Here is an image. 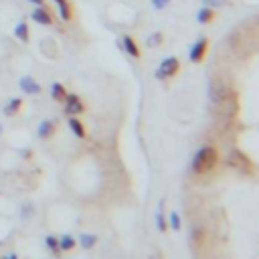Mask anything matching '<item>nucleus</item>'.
<instances>
[{
  "mask_svg": "<svg viewBox=\"0 0 259 259\" xmlns=\"http://www.w3.org/2000/svg\"><path fill=\"white\" fill-rule=\"evenodd\" d=\"M63 112L67 116H81L85 112V103L77 93H67L65 101H63Z\"/></svg>",
  "mask_w": 259,
  "mask_h": 259,
  "instance_id": "obj_4",
  "label": "nucleus"
},
{
  "mask_svg": "<svg viewBox=\"0 0 259 259\" xmlns=\"http://www.w3.org/2000/svg\"><path fill=\"white\" fill-rule=\"evenodd\" d=\"M3 259H19V255H17V253H9V255H5Z\"/></svg>",
  "mask_w": 259,
  "mask_h": 259,
  "instance_id": "obj_24",
  "label": "nucleus"
},
{
  "mask_svg": "<svg viewBox=\"0 0 259 259\" xmlns=\"http://www.w3.org/2000/svg\"><path fill=\"white\" fill-rule=\"evenodd\" d=\"M31 19L37 25H43V27H53L55 25V19H53V15H51V11L47 7H35L33 13H31Z\"/></svg>",
  "mask_w": 259,
  "mask_h": 259,
  "instance_id": "obj_5",
  "label": "nucleus"
},
{
  "mask_svg": "<svg viewBox=\"0 0 259 259\" xmlns=\"http://www.w3.org/2000/svg\"><path fill=\"white\" fill-rule=\"evenodd\" d=\"M215 19H217V11L215 9H209V7H200L198 13H196V21L200 25H211Z\"/></svg>",
  "mask_w": 259,
  "mask_h": 259,
  "instance_id": "obj_11",
  "label": "nucleus"
},
{
  "mask_svg": "<svg viewBox=\"0 0 259 259\" xmlns=\"http://www.w3.org/2000/svg\"><path fill=\"white\" fill-rule=\"evenodd\" d=\"M29 3L35 7H45V0H29Z\"/></svg>",
  "mask_w": 259,
  "mask_h": 259,
  "instance_id": "obj_23",
  "label": "nucleus"
},
{
  "mask_svg": "<svg viewBox=\"0 0 259 259\" xmlns=\"http://www.w3.org/2000/svg\"><path fill=\"white\" fill-rule=\"evenodd\" d=\"M0 134H3V126H0Z\"/></svg>",
  "mask_w": 259,
  "mask_h": 259,
  "instance_id": "obj_25",
  "label": "nucleus"
},
{
  "mask_svg": "<svg viewBox=\"0 0 259 259\" xmlns=\"http://www.w3.org/2000/svg\"><path fill=\"white\" fill-rule=\"evenodd\" d=\"M69 128L75 134V138H79V140H85L87 138V128H85V124L77 116H69Z\"/></svg>",
  "mask_w": 259,
  "mask_h": 259,
  "instance_id": "obj_10",
  "label": "nucleus"
},
{
  "mask_svg": "<svg viewBox=\"0 0 259 259\" xmlns=\"http://www.w3.org/2000/svg\"><path fill=\"white\" fill-rule=\"evenodd\" d=\"M19 87H21L23 93H27V95H37V93H41V85H39L31 75L21 77V79H19Z\"/></svg>",
  "mask_w": 259,
  "mask_h": 259,
  "instance_id": "obj_9",
  "label": "nucleus"
},
{
  "mask_svg": "<svg viewBox=\"0 0 259 259\" xmlns=\"http://www.w3.org/2000/svg\"><path fill=\"white\" fill-rule=\"evenodd\" d=\"M21 110H23V99L21 97H13V99H9V103L5 106V116L15 118Z\"/></svg>",
  "mask_w": 259,
  "mask_h": 259,
  "instance_id": "obj_13",
  "label": "nucleus"
},
{
  "mask_svg": "<svg viewBox=\"0 0 259 259\" xmlns=\"http://www.w3.org/2000/svg\"><path fill=\"white\" fill-rule=\"evenodd\" d=\"M15 37H17L21 43H29V41H31V31H29V23H27V21H21V23L15 27Z\"/></svg>",
  "mask_w": 259,
  "mask_h": 259,
  "instance_id": "obj_15",
  "label": "nucleus"
},
{
  "mask_svg": "<svg viewBox=\"0 0 259 259\" xmlns=\"http://www.w3.org/2000/svg\"><path fill=\"white\" fill-rule=\"evenodd\" d=\"M206 53H209V39L206 37H200L188 51V61L190 63H202Z\"/></svg>",
  "mask_w": 259,
  "mask_h": 259,
  "instance_id": "obj_3",
  "label": "nucleus"
},
{
  "mask_svg": "<svg viewBox=\"0 0 259 259\" xmlns=\"http://www.w3.org/2000/svg\"><path fill=\"white\" fill-rule=\"evenodd\" d=\"M75 247H77V239L75 237H71V235L59 237V249L61 251H73Z\"/></svg>",
  "mask_w": 259,
  "mask_h": 259,
  "instance_id": "obj_16",
  "label": "nucleus"
},
{
  "mask_svg": "<svg viewBox=\"0 0 259 259\" xmlns=\"http://www.w3.org/2000/svg\"><path fill=\"white\" fill-rule=\"evenodd\" d=\"M97 241H99V237H97L95 233H81V237H79L77 245H79V247H83L85 251H89V249H93V247L97 245Z\"/></svg>",
  "mask_w": 259,
  "mask_h": 259,
  "instance_id": "obj_14",
  "label": "nucleus"
},
{
  "mask_svg": "<svg viewBox=\"0 0 259 259\" xmlns=\"http://www.w3.org/2000/svg\"><path fill=\"white\" fill-rule=\"evenodd\" d=\"M53 3L57 5L59 17H61V21H63L65 25L71 23V21L75 19V7H73L71 0H53Z\"/></svg>",
  "mask_w": 259,
  "mask_h": 259,
  "instance_id": "obj_6",
  "label": "nucleus"
},
{
  "mask_svg": "<svg viewBox=\"0 0 259 259\" xmlns=\"http://www.w3.org/2000/svg\"><path fill=\"white\" fill-rule=\"evenodd\" d=\"M164 43V35L162 33H154L150 37H146V47L148 49H158Z\"/></svg>",
  "mask_w": 259,
  "mask_h": 259,
  "instance_id": "obj_17",
  "label": "nucleus"
},
{
  "mask_svg": "<svg viewBox=\"0 0 259 259\" xmlns=\"http://www.w3.org/2000/svg\"><path fill=\"white\" fill-rule=\"evenodd\" d=\"M202 7H209V9H223L227 7V0H202Z\"/></svg>",
  "mask_w": 259,
  "mask_h": 259,
  "instance_id": "obj_21",
  "label": "nucleus"
},
{
  "mask_svg": "<svg viewBox=\"0 0 259 259\" xmlns=\"http://www.w3.org/2000/svg\"><path fill=\"white\" fill-rule=\"evenodd\" d=\"M120 47L126 51V53H128L130 57H134V59H140V57H142L140 45H138V41H136L132 35H124V37H122V41H120Z\"/></svg>",
  "mask_w": 259,
  "mask_h": 259,
  "instance_id": "obj_7",
  "label": "nucleus"
},
{
  "mask_svg": "<svg viewBox=\"0 0 259 259\" xmlns=\"http://www.w3.org/2000/svg\"><path fill=\"white\" fill-rule=\"evenodd\" d=\"M178 73H180V61H178L176 57H166V59L158 65V69L154 71V77H156L158 81H166V79L176 77Z\"/></svg>",
  "mask_w": 259,
  "mask_h": 259,
  "instance_id": "obj_2",
  "label": "nucleus"
},
{
  "mask_svg": "<svg viewBox=\"0 0 259 259\" xmlns=\"http://www.w3.org/2000/svg\"><path fill=\"white\" fill-rule=\"evenodd\" d=\"M217 164H219V150L215 146H202L196 150L190 166L196 176H204V174L213 172L217 168Z\"/></svg>",
  "mask_w": 259,
  "mask_h": 259,
  "instance_id": "obj_1",
  "label": "nucleus"
},
{
  "mask_svg": "<svg viewBox=\"0 0 259 259\" xmlns=\"http://www.w3.org/2000/svg\"><path fill=\"white\" fill-rule=\"evenodd\" d=\"M164 200H160V209H158V213H156V227H158V231L160 233H164L166 229H168V223H166V219H164Z\"/></svg>",
  "mask_w": 259,
  "mask_h": 259,
  "instance_id": "obj_18",
  "label": "nucleus"
},
{
  "mask_svg": "<svg viewBox=\"0 0 259 259\" xmlns=\"http://www.w3.org/2000/svg\"><path fill=\"white\" fill-rule=\"evenodd\" d=\"M51 97H53V101H57V103H63V101H65V97H67V89H65V85H63V83H59V81L51 83Z\"/></svg>",
  "mask_w": 259,
  "mask_h": 259,
  "instance_id": "obj_12",
  "label": "nucleus"
},
{
  "mask_svg": "<svg viewBox=\"0 0 259 259\" xmlns=\"http://www.w3.org/2000/svg\"><path fill=\"white\" fill-rule=\"evenodd\" d=\"M45 245H47V249H51L55 255L61 253V249H59V239H57L55 235H47V237H45Z\"/></svg>",
  "mask_w": 259,
  "mask_h": 259,
  "instance_id": "obj_19",
  "label": "nucleus"
},
{
  "mask_svg": "<svg viewBox=\"0 0 259 259\" xmlns=\"http://www.w3.org/2000/svg\"><path fill=\"white\" fill-rule=\"evenodd\" d=\"M55 132H57V124H55L53 120H43V122L39 124V128H37V136H39L41 140L53 138Z\"/></svg>",
  "mask_w": 259,
  "mask_h": 259,
  "instance_id": "obj_8",
  "label": "nucleus"
},
{
  "mask_svg": "<svg viewBox=\"0 0 259 259\" xmlns=\"http://www.w3.org/2000/svg\"><path fill=\"white\" fill-rule=\"evenodd\" d=\"M168 5H170V0H152V7L156 11H164Z\"/></svg>",
  "mask_w": 259,
  "mask_h": 259,
  "instance_id": "obj_22",
  "label": "nucleus"
},
{
  "mask_svg": "<svg viewBox=\"0 0 259 259\" xmlns=\"http://www.w3.org/2000/svg\"><path fill=\"white\" fill-rule=\"evenodd\" d=\"M168 227H170L172 231H180V215H178L176 211H172V213H170V219H168Z\"/></svg>",
  "mask_w": 259,
  "mask_h": 259,
  "instance_id": "obj_20",
  "label": "nucleus"
}]
</instances>
